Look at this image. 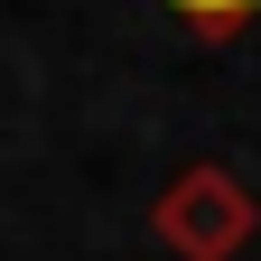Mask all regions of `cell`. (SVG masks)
Returning a JSON list of instances; mask_svg holds the SVG:
<instances>
[{
    "label": "cell",
    "instance_id": "7a4b0ae2",
    "mask_svg": "<svg viewBox=\"0 0 261 261\" xmlns=\"http://www.w3.org/2000/svg\"><path fill=\"white\" fill-rule=\"evenodd\" d=\"M168 10H177L187 28H205V38H233V28L261 19V0H168Z\"/></svg>",
    "mask_w": 261,
    "mask_h": 261
},
{
    "label": "cell",
    "instance_id": "6da1fadb",
    "mask_svg": "<svg viewBox=\"0 0 261 261\" xmlns=\"http://www.w3.org/2000/svg\"><path fill=\"white\" fill-rule=\"evenodd\" d=\"M159 224V243H168L177 261H233L252 233H261V205H252V187L233 168H215V159H196V168L168 177V196L149 205Z\"/></svg>",
    "mask_w": 261,
    "mask_h": 261
}]
</instances>
